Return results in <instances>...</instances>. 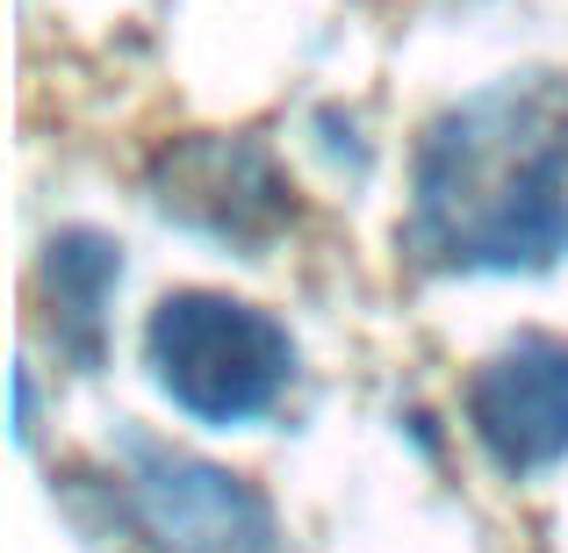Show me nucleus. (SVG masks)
Listing matches in <instances>:
<instances>
[{
    "mask_svg": "<svg viewBox=\"0 0 568 553\" xmlns=\"http://www.w3.org/2000/svg\"><path fill=\"white\" fill-rule=\"evenodd\" d=\"M115 280H123V252H115L101 231H58L51 245H43V295H51V317L87 360L101 352V309H109Z\"/></svg>",
    "mask_w": 568,
    "mask_h": 553,
    "instance_id": "nucleus-6",
    "label": "nucleus"
},
{
    "mask_svg": "<svg viewBox=\"0 0 568 553\" xmlns=\"http://www.w3.org/2000/svg\"><path fill=\"white\" fill-rule=\"evenodd\" d=\"M130 511L152 553H274V511L231 468L130 439Z\"/></svg>",
    "mask_w": 568,
    "mask_h": 553,
    "instance_id": "nucleus-3",
    "label": "nucleus"
},
{
    "mask_svg": "<svg viewBox=\"0 0 568 553\" xmlns=\"http://www.w3.org/2000/svg\"><path fill=\"white\" fill-rule=\"evenodd\" d=\"M152 381L202 424H252L281 402L295 373V346L266 309L231 295H166L144 324Z\"/></svg>",
    "mask_w": 568,
    "mask_h": 553,
    "instance_id": "nucleus-2",
    "label": "nucleus"
},
{
    "mask_svg": "<svg viewBox=\"0 0 568 553\" xmlns=\"http://www.w3.org/2000/svg\"><path fill=\"white\" fill-rule=\"evenodd\" d=\"M159 202H166L173 216L216 231V237H260L266 223L288 216L266 152L231 144V137H202V144H187V152H173L166 166H159Z\"/></svg>",
    "mask_w": 568,
    "mask_h": 553,
    "instance_id": "nucleus-5",
    "label": "nucleus"
},
{
    "mask_svg": "<svg viewBox=\"0 0 568 553\" xmlns=\"http://www.w3.org/2000/svg\"><path fill=\"white\" fill-rule=\"evenodd\" d=\"M468 424L504 474H540L568 453V338H518L468 381Z\"/></svg>",
    "mask_w": 568,
    "mask_h": 553,
    "instance_id": "nucleus-4",
    "label": "nucleus"
},
{
    "mask_svg": "<svg viewBox=\"0 0 568 553\" xmlns=\"http://www.w3.org/2000/svg\"><path fill=\"white\" fill-rule=\"evenodd\" d=\"M410 252L439 274H547L568 252V80L526 72L446 109L417 144Z\"/></svg>",
    "mask_w": 568,
    "mask_h": 553,
    "instance_id": "nucleus-1",
    "label": "nucleus"
}]
</instances>
